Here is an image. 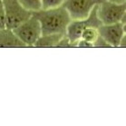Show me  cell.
I'll return each instance as SVG.
<instances>
[{"label": "cell", "mask_w": 126, "mask_h": 126, "mask_svg": "<svg viewBox=\"0 0 126 126\" xmlns=\"http://www.w3.org/2000/svg\"><path fill=\"white\" fill-rule=\"evenodd\" d=\"M32 15L39 20L42 34L65 35L68 24L72 20L63 5L52 9H42Z\"/></svg>", "instance_id": "6da1fadb"}, {"label": "cell", "mask_w": 126, "mask_h": 126, "mask_svg": "<svg viewBox=\"0 0 126 126\" xmlns=\"http://www.w3.org/2000/svg\"><path fill=\"white\" fill-rule=\"evenodd\" d=\"M97 8L98 5L94 7L89 16L85 19H79V20H71L70 23L68 24L67 32H66V36L70 40V42L74 43H78L79 40L81 39L82 32L85 28L87 27H94V28H99L102 25V22L98 17L97 14Z\"/></svg>", "instance_id": "7a4b0ae2"}, {"label": "cell", "mask_w": 126, "mask_h": 126, "mask_svg": "<svg viewBox=\"0 0 126 126\" xmlns=\"http://www.w3.org/2000/svg\"><path fill=\"white\" fill-rule=\"evenodd\" d=\"M13 31L27 47H34V44L42 34L41 24L33 15Z\"/></svg>", "instance_id": "3957f363"}, {"label": "cell", "mask_w": 126, "mask_h": 126, "mask_svg": "<svg viewBox=\"0 0 126 126\" xmlns=\"http://www.w3.org/2000/svg\"><path fill=\"white\" fill-rule=\"evenodd\" d=\"M2 2L6 16V28L15 29L32 16V13L23 7L18 0H2Z\"/></svg>", "instance_id": "277c9868"}, {"label": "cell", "mask_w": 126, "mask_h": 126, "mask_svg": "<svg viewBox=\"0 0 126 126\" xmlns=\"http://www.w3.org/2000/svg\"><path fill=\"white\" fill-rule=\"evenodd\" d=\"M126 10V3L117 4L104 0L98 5L97 14L103 24H111L121 22Z\"/></svg>", "instance_id": "5b68a950"}, {"label": "cell", "mask_w": 126, "mask_h": 126, "mask_svg": "<svg viewBox=\"0 0 126 126\" xmlns=\"http://www.w3.org/2000/svg\"><path fill=\"white\" fill-rule=\"evenodd\" d=\"M104 0H65L63 6L68 11L72 20L85 19L89 16L95 5Z\"/></svg>", "instance_id": "8992f818"}, {"label": "cell", "mask_w": 126, "mask_h": 126, "mask_svg": "<svg viewBox=\"0 0 126 126\" xmlns=\"http://www.w3.org/2000/svg\"><path fill=\"white\" fill-rule=\"evenodd\" d=\"M99 35L112 45V47H119L121 40L125 33L124 26L121 22L111 24H102L98 28Z\"/></svg>", "instance_id": "52a82bcc"}, {"label": "cell", "mask_w": 126, "mask_h": 126, "mask_svg": "<svg viewBox=\"0 0 126 126\" xmlns=\"http://www.w3.org/2000/svg\"><path fill=\"white\" fill-rule=\"evenodd\" d=\"M27 47L19 39L12 29L0 30V48H24Z\"/></svg>", "instance_id": "ba28073f"}, {"label": "cell", "mask_w": 126, "mask_h": 126, "mask_svg": "<svg viewBox=\"0 0 126 126\" xmlns=\"http://www.w3.org/2000/svg\"><path fill=\"white\" fill-rule=\"evenodd\" d=\"M64 36L63 34H42L34 47L37 48H56L59 42Z\"/></svg>", "instance_id": "9c48e42d"}, {"label": "cell", "mask_w": 126, "mask_h": 126, "mask_svg": "<svg viewBox=\"0 0 126 126\" xmlns=\"http://www.w3.org/2000/svg\"><path fill=\"white\" fill-rule=\"evenodd\" d=\"M22 6L32 13L42 9V0H18Z\"/></svg>", "instance_id": "30bf717a"}, {"label": "cell", "mask_w": 126, "mask_h": 126, "mask_svg": "<svg viewBox=\"0 0 126 126\" xmlns=\"http://www.w3.org/2000/svg\"><path fill=\"white\" fill-rule=\"evenodd\" d=\"M99 36V32L97 28L94 27H87L85 28L81 35V39L85 40L87 42H89L94 44V42Z\"/></svg>", "instance_id": "8fae6325"}, {"label": "cell", "mask_w": 126, "mask_h": 126, "mask_svg": "<svg viewBox=\"0 0 126 126\" xmlns=\"http://www.w3.org/2000/svg\"><path fill=\"white\" fill-rule=\"evenodd\" d=\"M65 0H42V9H52L63 5Z\"/></svg>", "instance_id": "7c38bea8"}, {"label": "cell", "mask_w": 126, "mask_h": 126, "mask_svg": "<svg viewBox=\"0 0 126 126\" xmlns=\"http://www.w3.org/2000/svg\"><path fill=\"white\" fill-rule=\"evenodd\" d=\"M6 28V16L3 2L0 1V30Z\"/></svg>", "instance_id": "4fadbf2b"}, {"label": "cell", "mask_w": 126, "mask_h": 126, "mask_svg": "<svg viewBox=\"0 0 126 126\" xmlns=\"http://www.w3.org/2000/svg\"><path fill=\"white\" fill-rule=\"evenodd\" d=\"M94 48H112V45L108 42H106L102 36H98L96 41L94 42Z\"/></svg>", "instance_id": "5bb4252c"}, {"label": "cell", "mask_w": 126, "mask_h": 126, "mask_svg": "<svg viewBox=\"0 0 126 126\" xmlns=\"http://www.w3.org/2000/svg\"><path fill=\"white\" fill-rule=\"evenodd\" d=\"M77 47H79V48H93L94 47V44L91 43L89 42H87V41H85V40H82L80 39L78 42L77 43Z\"/></svg>", "instance_id": "9a60e30c"}, {"label": "cell", "mask_w": 126, "mask_h": 126, "mask_svg": "<svg viewBox=\"0 0 126 126\" xmlns=\"http://www.w3.org/2000/svg\"><path fill=\"white\" fill-rule=\"evenodd\" d=\"M119 47L120 48H126V32L124 34V36H123V38H122Z\"/></svg>", "instance_id": "2e32d148"}, {"label": "cell", "mask_w": 126, "mask_h": 126, "mask_svg": "<svg viewBox=\"0 0 126 126\" xmlns=\"http://www.w3.org/2000/svg\"><path fill=\"white\" fill-rule=\"evenodd\" d=\"M106 1L113 2V3H117V4H123V3H126L125 0H106Z\"/></svg>", "instance_id": "e0dca14e"}, {"label": "cell", "mask_w": 126, "mask_h": 126, "mask_svg": "<svg viewBox=\"0 0 126 126\" xmlns=\"http://www.w3.org/2000/svg\"><path fill=\"white\" fill-rule=\"evenodd\" d=\"M121 23L124 24V25H126V10H125V12H124V16H123V18H122V20H121Z\"/></svg>", "instance_id": "ac0fdd59"}, {"label": "cell", "mask_w": 126, "mask_h": 126, "mask_svg": "<svg viewBox=\"0 0 126 126\" xmlns=\"http://www.w3.org/2000/svg\"><path fill=\"white\" fill-rule=\"evenodd\" d=\"M124 32H126V25H124Z\"/></svg>", "instance_id": "d6986e66"}, {"label": "cell", "mask_w": 126, "mask_h": 126, "mask_svg": "<svg viewBox=\"0 0 126 126\" xmlns=\"http://www.w3.org/2000/svg\"><path fill=\"white\" fill-rule=\"evenodd\" d=\"M0 1H2V0H0Z\"/></svg>", "instance_id": "ffe728a7"}, {"label": "cell", "mask_w": 126, "mask_h": 126, "mask_svg": "<svg viewBox=\"0 0 126 126\" xmlns=\"http://www.w3.org/2000/svg\"><path fill=\"white\" fill-rule=\"evenodd\" d=\"M125 1H126V0H125Z\"/></svg>", "instance_id": "44dd1931"}]
</instances>
